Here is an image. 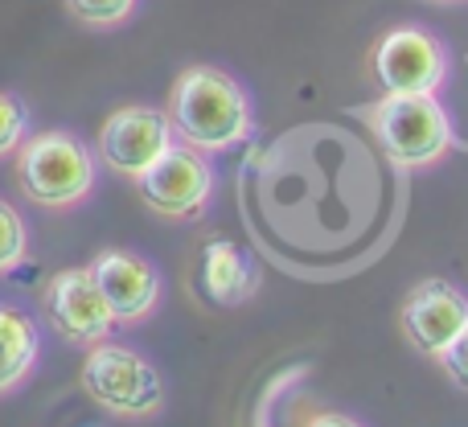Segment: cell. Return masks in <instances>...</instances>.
Wrapping results in <instances>:
<instances>
[{"instance_id": "1", "label": "cell", "mask_w": 468, "mask_h": 427, "mask_svg": "<svg viewBox=\"0 0 468 427\" xmlns=\"http://www.w3.org/2000/svg\"><path fill=\"white\" fill-rule=\"evenodd\" d=\"M169 120L181 144L197 153H230L255 132V107L234 74L218 66H186L169 91Z\"/></svg>"}, {"instance_id": "2", "label": "cell", "mask_w": 468, "mask_h": 427, "mask_svg": "<svg viewBox=\"0 0 468 427\" xmlns=\"http://www.w3.org/2000/svg\"><path fill=\"white\" fill-rule=\"evenodd\" d=\"M16 189L41 210H70L87 202L99 177V156L82 144L74 132L46 128L29 132L13 156Z\"/></svg>"}, {"instance_id": "3", "label": "cell", "mask_w": 468, "mask_h": 427, "mask_svg": "<svg viewBox=\"0 0 468 427\" xmlns=\"http://www.w3.org/2000/svg\"><path fill=\"white\" fill-rule=\"evenodd\" d=\"M370 136L395 169H431L452 153V120L436 95H382L362 107Z\"/></svg>"}, {"instance_id": "4", "label": "cell", "mask_w": 468, "mask_h": 427, "mask_svg": "<svg viewBox=\"0 0 468 427\" xmlns=\"http://www.w3.org/2000/svg\"><path fill=\"white\" fill-rule=\"evenodd\" d=\"M79 382L90 403L115 420H156L169 403L165 374L144 354H136L132 346H115V341L87 349Z\"/></svg>"}, {"instance_id": "5", "label": "cell", "mask_w": 468, "mask_h": 427, "mask_svg": "<svg viewBox=\"0 0 468 427\" xmlns=\"http://www.w3.org/2000/svg\"><path fill=\"white\" fill-rule=\"evenodd\" d=\"M370 74L382 95H436L448 79V46L428 29L399 25L370 49Z\"/></svg>"}, {"instance_id": "6", "label": "cell", "mask_w": 468, "mask_h": 427, "mask_svg": "<svg viewBox=\"0 0 468 427\" xmlns=\"http://www.w3.org/2000/svg\"><path fill=\"white\" fill-rule=\"evenodd\" d=\"M173 144H177V132H173L169 112L148 107V103H128V107H115L103 120L95 156L115 177L136 181L140 173L153 169Z\"/></svg>"}, {"instance_id": "7", "label": "cell", "mask_w": 468, "mask_h": 427, "mask_svg": "<svg viewBox=\"0 0 468 427\" xmlns=\"http://www.w3.org/2000/svg\"><path fill=\"white\" fill-rule=\"evenodd\" d=\"M132 186H136V197L144 210H153L156 218H169V222H189V218H197L210 206L214 169L206 161V153H197L189 144H173Z\"/></svg>"}, {"instance_id": "8", "label": "cell", "mask_w": 468, "mask_h": 427, "mask_svg": "<svg viewBox=\"0 0 468 427\" xmlns=\"http://www.w3.org/2000/svg\"><path fill=\"white\" fill-rule=\"evenodd\" d=\"M41 316L54 325V333L70 346H103L115 333L112 304L103 300L90 267H62L41 288Z\"/></svg>"}, {"instance_id": "9", "label": "cell", "mask_w": 468, "mask_h": 427, "mask_svg": "<svg viewBox=\"0 0 468 427\" xmlns=\"http://www.w3.org/2000/svg\"><path fill=\"white\" fill-rule=\"evenodd\" d=\"M399 329L415 354L436 362L468 329V296L448 280H420L399 304Z\"/></svg>"}, {"instance_id": "10", "label": "cell", "mask_w": 468, "mask_h": 427, "mask_svg": "<svg viewBox=\"0 0 468 427\" xmlns=\"http://www.w3.org/2000/svg\"><path fill=\"white\" fill-rule=\"evenodd\" d=\"M87 267L95 275L103 300L112 304L115 325L136 329V325H144L161 308V272H156L153 259L112 247V251H99Z\"/></svg>"}, {"instance_id": "11", "label": "cell", "mask_w": 468, "mask_h": 427, "mask_svg": "<svg viewBox=\"0 0 468 427\" xmlns=\"http://www.w3.org/2000/svg\"><path fill=\"white\" fill-rule=\"evenodd\" d=\"M263 272H259L255 255L239 247L234 239H210L202 251V292L210 296V304L218 308H239L247 300H255Z\"/></svg>"}, {"instance_id": "12", "label": "cell", "mask_w": 468, "mask_h": 427, "mask_svg": "<svg viewBox=\"0 0 468 427\" xmlns=\"http://www.w3.org/2000/svg\"><path fill=\"white\" fill-rule=\"evenodd\" d=\"M41 354L37 325L13 304H0V395H13L33 374Z\"/></svg>"}, {"instance_id": "13", "label": "cell", "mask_w": 468, "mask_h": 427, "mask_svg": "<svg viewBox=\"0 0 468 427\" xmlns=\"http://www.w3.org/2000/svg\"><path fill=\"white\" fill-rule=\"evenodd\" d=\"M66 13L74 16L87 29H120L132 13H136L140 0H62Z\"/></svg>"}, {"instance_id": "14", "label": "cell", "mask_w": 468, "mask_h": 427, "mask_svg": "<svg viewBox=\"0 0 468 427\" xmlns=\"http://www.w3.org/2000/svg\"><path fill=\"white\" fill-rule=\"evenodd\" d=\"M29 103L13 91H0V161L5 156H16V148L29 140Z\"/></svg>"}, {"instance_id": "15", "label": "cell", "mask_w": 468, "mask_h": 427, "mask_svg": "<svg viewBox=\"0 0 468 427\" xmlns=\"http://www.w3.org/2000/svg\"><path fill=\"white\" fill-rule=\"evenodd\" d=\"M25 255H29V226H25V218L16 214L13 202L0 197V275L21 267Z\"/></svg>"}, {"instance_id": "16", "label": "cell", "mask_w": 468, "mask_h": 427, "mask_svg": "<svg viewBox=\"0 0 468 427\" xmlns=\"http://www.w3.org/2000/svg\"><path fill=\"white\" fill-rule=\"evenodd\" d=\"M436 362H440V370L448 374V382H452V387L468 390V329L444 349V354L436 358Z\"/></svg>"}, {"instance_id": "17", "label": "cell", "mask_w": 468, "mask_h": 427, "mask_svg": "<svg viewBox=\"0 0 468 427\" xmlns=\"http://www.w3.org/2000/svg\"><path fill=\"white\" fill-rule=\"evenodd\" d=\"M300 427H366V423L349 420V415H341V411H313Z\"/></svg>"}, {"instance_id": "18", "label": "cell", "mask_w": 468, "mask_h": 427, "mask_svg": "<svg viewBox=\"0 0 468 427\" xmlns=\"http://www.w3.org/2000/svg\"><path fill=\"white\" fill-rule=\"evenodd\" d=\"M436 5H456V0H436Z\"/></svg>"}]
</instances>
